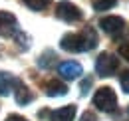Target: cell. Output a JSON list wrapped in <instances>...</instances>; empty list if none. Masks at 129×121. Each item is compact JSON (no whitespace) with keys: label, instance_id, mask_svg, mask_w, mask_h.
<instances>
[{"label":"cell","instance_id":"9","mask_svg":"<svg viewBox=\"0 0 129 121\" xmlns=\"http://www.w3.org/2000/svg\"><path fill=\"white\" fill-rule=\"evenodd\" d=\"M50 117H52V121H72L76 117V105H66L62 109L50 111Z\"/></svg>","mask_w":129,"mask_h":121},{"label":"cell","instance_id":"17","mask_svg":"<svg viewBox=\"0 0 129 121\" xmlns=\"http://www.w3.org/2000/svg\"><path fill=\"white\" fill-rule=\"evenodd\" d=\"M89 87H91V77H87V79L81 81V95H85L89 91Z\"/></svg>","mask_w":129,"mask_h":121},{"label":"cell","instance_id":"18","mask_svg":"<svg viewBox=\"0 0 129 121\" xmlns=\"http://www.w3.org/2000/svg\"><path fill=\"white\" fill-rule=\"evenodd\" d=\"M80 121H97V119H95V115H93L91 111H85V113L81 115V119H80Z\"/></svg>","mask_w":129,"mask_h":121},{"label":"cell","instance_id":"13","mask_svg":"<svg viewBox=\"0 0 129 121\" xmlns=\"http://www.w3.org/2000/svg\"><path fill=\"white\" fill-rule=\"evenodd\" d=\"M115 4H117V0H91V6H93V10H97V12L109 10Z\"/></svg>","mask_w":129,"mask_h":121},{"label":"cell","instance_id":"5","mask_svg":"<svg viewBox=\"0 0 129 121\" xmlns=\"http://www.w3.org/2000/svg\"><path fill=\"white\" fill-rule=\"evenodd\" d=\"M18 34L16 16L10 12H0V36L4 38H14Z\"/></svg>","mask_w":129,"mask_h":121},{"label":"cell","instance_id":"16","mask_svg":"<svg viewBox=\"0 0 129 121\" xmlns=\"http://www.w3.org/2000/svg\"><path fill=\"white\" fill-rule=\"evenodd\" d=\"M119 56L129 62V42H123V44L119 46Z\"/></svg>","mask_w":129,"mask_h":121},{"label":"cell","instance_id":"6","mask_svg":"<svg viewBox=\"0 0 129 121\" xmlns=\"http://www.w3.org/2000/svg\"><path fill=\"white\" fill-rule=\"evenodd\" d=\"M99 26H101L103 32H107L109 36H117V34H121L123 28H125V20L119 18V16H105V18H101Z\"/></svg>","mask_w":129,"mask_h":121},{"label":"cell","instance_id":"11","mask_svg":"<svg viewBox=\"0 0 129 121\" xmlns=\"http://www.w3.org/2000/svg\"><path fill=\"white\" fill-rule=\"evenodd\" d=\"M16 81H18V77L10 76L6 72H0V95H8L10 91L14 89Z\"/></svg>","mask_w":129,"mask_h":121},{"label":"cell","instance_id":"8","mask_svg":"<svg viewBox=\"0 0 129 121\" xmlns=\"http://www.w3.org/2000/svg\"><path fill=\"white\" fill-rule=\"evenodd\" d=\"M14 87H16V89H14V91H16L14 95H16L18 105H28V103H30V101L34 99V93L28 89V87H26V85H24L20 79L16 81V85H14Z\"/></svg>","mask_w":129,"mask_h":121},{"label":"cell","instance_id":"1","mask_svg":"<svg viewBox=\"0 0 129 121\" xmlns=\"http://www.w3.org/2000/svg\"><path fill=\"white\" fill-rule=\"evenodd\" d=\"M60 46L66 52H87L97 46V34L93 28H85L81 34H66L60 40Z\"/></svg>","mask_w":129,"mask_h":121},{"label":"cell","instance_id":"15","mask_svg":"<svg viewBox=\"0 0 129 121\" xmlns=\"http://www.w3.org/2000/svg\"><path fill=\"white\" fill-rule=\"evenodd\" d=\"M119 83H121L123 91H125V93H129V70L121 72V76H119Z\"/></svg>","mask_w":129,"mask_h":121},{"label":"cell","instance_id":"12","mask_svg":"<svg viewBox=\"0 0 129 121\" xmlns=\"http://www.w3.org/2000/svg\"><path fill=\"white\" fill-rule=\"evenodd\" d=\"M22 4H24V6H28L30 10L40 12V10H44L46 6H50V0H22Z\"/></svg>","mask_w":129,"mask_h":121},{"label":"cell","instance_id":"10","mask_svg":"<svg viewBox=\"0 0 129 121\" xmlns=\"http://www.w3.org/2000/svg\"><path fill=\"white\" fill-rule=\"evenodd\" d=\"M46 93H48L50 97H62L68 93V85L62 83L60 79H50L48 83H46Z\"/></svg>","mask_w":129,"mask_h":121},{"label":"cell","instance_id":"19","mask_svg":"<svg viewBox=\"0 0 129 121\" xmlns=\"http://www.w3.org/2000/svg\"><path fill=\"white\" fill-rule=\"evenodd\" d=\"M6 121H28L26 117H22V115H16V113H12V115H8Z\"/></svg>","mask_w":129,"mask_h":121},{"label":"cell","instance_id":"4","mask_svg":"<svg viewBox=\"0 0 129 121\" xmlns=\"http://www.w3.org/2000/svg\"><path fill=\"white\" fill-rule=\"evenodd\" d=\"M56 16L64 22H78L81 20V10L72 2H60L56 6Z\"/></svg>","mask_w":129,"mask_h":121},{"label":"cell","instance_id":"3","mask_svg":"<svg viewBox=\"0 0 129 121\" xmlns=\"http://www.w3.org/2000/svg\"><path fill=\"white\" fill-rule=\"evenodd\" d=\"M119 68V60L109 54V52H103L99 54V58L95 60V72L99 74L101 77H107V76H113Z\"/></svg>","mask_w":129,"mask_h":121},{"label":"cell","instance_id":"2","mask_svg":"<svg viewBox=\"0 0 129 121\" xmlns=\"http://www.w3.org/2000/svg\"><path fill=\"white\" fill-rule=\"evenodd\" d=\"M93 105L99 111H105V113L115 111V107H117V95H115V91L111 87H107V85L99 87L95 91V95H93Z\"/></svg>","mask_w":129,"mask_h":121},{"label":"cell","instance_id":"20","mask_svg":"<svg viewBox=\"0 0 129 121\" xmlns=\"http://www.w3.org/2000/svg\"><path fill=\"white\" fill-rule=\"evenodd\" d=\"M127 111H129V109H127Z\"/></svg>","mask_w":129,"mask_h":121},{"label":"cell","instance_id":"14","mask_svg":"<svg viewBox=\"0 0 129 121\" xmlns=\"http://www.w3.org/2000/svg\"><path fill=\"white\" fill-rule=\"evenodd\" d=\"M54 62H56V54H54L52 50H48V52H44L42 58L38 60V66H40V68H50Z\"/></svg>","mask_w":129,"mask_h":121},{"label":"cell","instance_id":"7","mask_svg":"<svg viewBox=\"0 0 129 121\" xmlns=\"http://www.w3.org/2000/svg\"><path fill=\"white\" fill-rule=\"evenodd\" d=\"M58 72H60V76L64 79H76V77L81 76L83 70H81V66L78 62H64V64H60Z\"/></svg>","mask_w":129,"mask_h":121}]
</instances>
